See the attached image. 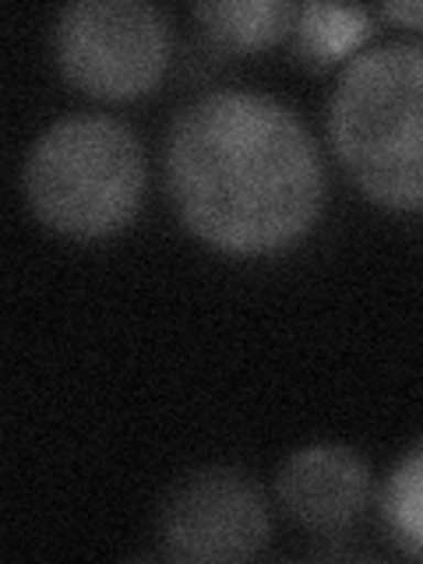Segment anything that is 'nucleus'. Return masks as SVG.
<instances>
[{
    "label": "nucleus",
    "mask_w": 423,
    "mask_h": 564,
    "mask_svg": "<svg viewBox=\"0 0 423 564\" xmlns=\"http://www.w3.org/2000/svg\"><path fill=\"white\" fill-rule=\"evenodd\" d=\"M64 78L99 99H134L159 85L170 64V29L145 0H78L57 14Z\"/></svg>",
    "instance_id": "20e7f679"
},
{
    "label": "nucleus",
    "mask_w": 423,
    "mask_h": 564,
    "mask_svg": "<svg viewBox=\"0 0 423 564\" xmlns=\"http://www.w3.org/2000/svg\"><path fill=\"white\" fill-rule=\"evenodd\" d=\"M272 533L269 505L237 469H202L181 480L159 516V543L173 561H247Z\"/></svg>",
    "instance_id": "39448f33"
},
{
    "label": "nucleus",
    "mask_w": 423,
    "mask_h": 564,
    "mask_svg": "<svg viewBox=\"0 0 423 564\" xmlns=\"http://www.w3.org/2000/svg\"><path fill=\"white\" fill-rule=\"evenodd\" d=\"M145 191V152L113 117H64L40 134L25 163V198L43 226L75 240L123 229Z\"/></svg>",
    "instance_id": "7ed1b4c3"
},
{
    "label": "nucleus",
    "mask_w": 423,
    "mask_h": 564,
    "mask_svg": "<svg viewBox=\"0 0 423 564\" xmlns=\"http://www.w3.org/2000/svg\"><path fill=\"white\" fill-rule=\"evenodd\" d=\"M381 519L399 551L423 561V441L388 476Z\"/></svg>",
    "instance_id": "1a4fd4ad"
},
{
    "label": "nucleus",
    "mask_w": 423,
    "mask_h": 564,
    "mask_svg": "<svg viewBox=\"0 0 423 564\" xmlns=\"http://www.w3.org/2000/svg\"><path fill=\"white\" fill-rule=\"evenodd\" d=\"M166 184L191 234L229 254L290 247L317 223L325 166L293 110L219 88L187 102L166 138Z\"/></svg>",
    "instance_id": "f257e3e1"
},
{
    "label": "nucleus",
    "mask_w": 423,
    "mask_h": 564,
    "mask_svg": "<svg viewBox=\"0 0 423 564\" xmlns=\"http://www.w3.org/2000/svg\"><path fill=\"white\" fill-rule=\"evenodd\" d=\"M328 134L370 202L423 212V43L352 57L328 102Z\"/></svg>",
    "instance_id": "f03ea898"
},
{
    "label": "nucleus",
    "mask_w": 423,
    "mask_h": 564,
    "mask_svg": "<svg viewBox=\"0 0 423 564\" xmlns=\"http://www.w3.org/2000/svg\"><path fill=\"white\" fill-rule=\"evenodd\" d=\"M296 50L307 64H335L370 35V14L346 4H300L296 14Z\"/></svg>",
    "instance_id": "6e6552de"
},
{
    "label": "nucleus",
    "mask_w": 423,
    "mask_h": 564,
    "mask_svg": "<svg viewBox=\"0 0 423 564\" xmlns=\"http://www.w3.org/2000/svg\"><path fill=\"white\" fill-rule=\"evenodd\" d=\"M370 490L364 458L343 445H307L279 469V498L307 529H343L360 516Z\"/></svg>",
    "instance_id": "423d86ee"
},
{
    "label": "nucleus",
    "mask_w": 423,
    "mask_h": 564,
    "mask_svg": "<svg viewBox=\"0 0 423 564\" xmlns=\"http://www.w3.org/2000/svg\"><path fill=\"white\" fill-rule=\"evenodd\" d=\"M381 11H384L388 18H395V22H405V25L423 29V0H416V4H384Z\"/></svg>",
    "instance_id": "9d476101"
},
{
    "label": "nucleus",
    "mask_w": 423,
    "mask_h": 564,
    "mask_svg": "<svg viewBox=\"0 0 423 564\" xmlns=\"http://www.w3.org/2000/svg\"><path fill=\"white\" fill-rule=\"evenodd\" d=\"M191 11L212 40L237 53L279 43L300 14V8L286 0H212V4H194Z\"/></svg>",
    "instance_id": "0eeeda50"
}]
</instances>
